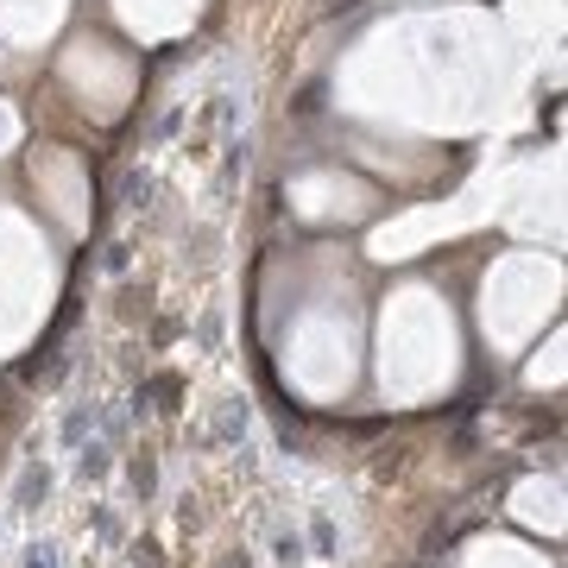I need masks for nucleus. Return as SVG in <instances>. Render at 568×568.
I'll use <instances>...</instances> for the list:
<instances>
[{
	"mask_svg": "<svg viewBox=\"0 0 568 568\" xmlns=\"http://www.w3.org/2000/svg\"><path fill=\"white\" fill-rule=\"evenodd\" d=\"M26 568H57V562H51V550H32V562H26Z\"/></svg>",
	"mask_w": 568,
	"mask_h": 568,
	"instance_id": "20e7f679",
	"label": "nucleus"
},
{
	"mask_svg": "<svg viewBox=\"0 0 568 568\" xmlns=\"http://www.w3.org/2000/svg\"><path fill=\"white\" fill-rule=\"evenodd\" d=\"M89 423H95V411H70V417H64V442H70V449L83 442V430H89Z\"/></svg>",
	"mask_w": 568,
	"mask_h": 568,
	"instance_id": "f03ea898",
	"label": "nucleus"
},
{
	"mask_svg": "<svg viewBox=\"0 0 568 568\" xmlns=\"http://www.w3.org/2000/svg\"><path fill=\"white\" fill-rule=\"evenodd\" d=\"M32 493H45V468H38V474H26V480H19V505H26Z\"/></svg>",
	"mask_w": 568,
	"mask_h": 568,
	"instance_id": "7ed1b4c3",
	"label": "nucleus"
},
{
	"mask_svg": "<svg viewBox=\"0 0 568 568\" xmlns=\"http://www.w3.org/2000/svg\"><path fill=\"white\" fill-rule=\"evenodd\" d=\"M76 468H83V480H101V474H108V442H89Z\"/></svg>",
	"mask_w": 568,
	"mask_h": 568,
	"instance_id": "f257e3e1",
	"label": "nucleus"
}]
</instances>
